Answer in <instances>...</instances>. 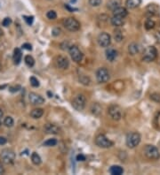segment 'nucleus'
<instances>
[{
    "instance_id": "f257e3e1",
    "label": "nucleus",
    "mask_w": 160,
    "mask_h": 175,
    "mask_svg": "<svg viewBox=\"0 0 160 175\" xmlns=\"http://www.w3.org/2000/svg\"><path fill=\"white\" fill-rule=\"evenodd\" d=\"M141 135L137 132H132L127 135L126 136V140H125V142H126V146L130 149H133L136 146H138L141 142Z\"/></svg>"
},
{
    "instance_id": "f03ea898",
    "label": "nucleus",
    "mask_w": 160,
    "mask_h": 175,
    "mask_svg": "<svg viewBox=\"0 0 160 175\" xmlns=\"http://www.w3.org/2000/svg\"><path fill=\"white\" fill-rule=\"evenodd\" d=\"M15 153L13 149H5L1 151L0 157L3 163L6 164V165H11L14 162L15 160Z\"/></svg>"
},
{
    "instance_id": "7ed1b4c3",
    "label": "nucleus",
    "mask_w": 160,
    "mask_h": 175,
    "mask_svg": "<svg viewBox=\"0 0 160 175\" xmlns=\"http://www.w3.org/2000/svg\"><path fill=\"white\" fill-rule=\"evenodd\" d=\"M158 57V51L154 46L147 47L142 54V60L145 62H152Z\"/></svg>"
},
{
    "instance_id": "20e7f679",
    "label": "nucleus",
    "mask_w": 160,
    "mask_h": 175,
    "mask_svg": "<svg viewBox=\"0 0 160 175\" xmlns=\"http://www.w3.org/2000/svg\"><path fill=\"white\" fill-rule=\"evenodd\" d=\"M144 155L151 160H158L160 157L159 150L154 145H147L144 149Z\"/></svg>"
},
{
    "instance_id": "39448f33",
    "label": "nucleus",
    "mask_w": 160,
    "mask_h": 175,
    "mask_svg": "<svg viewBox=\"0 0 160 175\" xmlns=\"http://www.w3.org/2000/svg\"><path fill=\"white\" fill-rule=\"evenodd\" d=\"M63 26L66 29H68L69 31H71V32H76V31L79 30L80 27H81L79 21L77 19H76L75 18H72V17L65 19L63 21Z\"/></svg>"
},
{
    "instance_id": "423d86ee",
    "label": "nucleus",
    "mask_w": 160,
    "mask_h": 175,
    "mask_svg": "<svg viewBox=\"0 0 160 175\" xmlns=\"http://www.w3.org/2000/svg\"><path fill=\"white\" fill-rule=\"evenodd\" d=\"M72 106L73 108L76 109V111H83L84 108L85 107V103H86V98L84 95L79 94L77 96H76L72 100Z\"/></svg>"
},
{
    "instance_id": "0eeeda50",
    "label": "nucleus",
    "mask_w": 160,
    "mask_h": 175,
    "mask_svg": "<svg viewBox=\"0 0 160 175\" xmlns=\"http://www.w3.org/2000/svg\"><path fill=\"white\" fill-rule=\"evenodd\" d=\"M110 79V73L109 71L104 68V67H102V68H99L96 72V80L99 83H105L107 82H109Z\"/></svg>"
},
{
    "instance_id": "6e6552de",
    "label": "nucleus",
    "mask_w": 160,
    "mask_h": 175,
    "mask_svg": "<svg viewBox=\"0 0 160 175\" xmlns=\"http://www.w3.org/2000/svg\"><path fill=\"white\" fill-rule=\"evenodd\" d=\"M69 55L71 57V58L73 59V61H75L76 63L82 61L84 54H83V52L79 50V48L77 46L71 45L70 48H69Z\"/></svg>"
},
{
    "instance_id": "1a4fd4ad",
    "label": "nucleus",
    "mask_w": 160,
    "mask_h": 175,
    "mask_svg": "<svg viewBox=\"0 0 160 175\" xmlns=\"http://www.w3.org/2000/svg\"><path fill=\"white\" fill-rule=\"evenodd\" d=\"M95 143L97 146L103 149H108L113 146V142L107 138L104 135H99L95 139Z\"/></svg>"
},
{
    "instance_id": "9d476101",
    "label": "nucleus",
    "mask_w": 160,
    "mask_h": 175,
    "mask_svg": "<svg viewBox=\"0 0 160 175\" xmlns=\"http://www.w3.org/2000/svg\"><path fill=\"white\" fill-rule=\"evenodd\" d=\"M109 115L113 120H119L122 118V110L121 108L117 105V104H112L110 106L109 111H108Z\"/></svg>"
},
{
    "instance_id": "9b49d317",
    "label": "nucleus",
    "mask_w": 160,
    "mask_h": 175,
    "mask_svg": "<svg viewBox=\"0 0 160 175\" xmlns=\"http://www.w3.org/2000/svg\"><path fill=\"white\" fill-rule=\"evenodd\" d=\"M98 44L101 47H103V48H107L110 45V43H111V37L106 33V32H102L99 35L98 37Z\"/></svg>"
},
{
    "instance_id": "f8f14e48",
    "label": "nucleus",
    "mask_w": 160,
    "mask_h": 175,
    "mask_svg": "<svg viewBox=\"0 0 160 175\" xmlns=\"http://www.w3.org/2000/svg\"><path fill=\"white\" fill-rule=\"evenodd\" d=\"M28 100L30 102V103L34 104V105H39V104H43L45 103V98L43 96H41L40 95H38L37 93L31 92L28 95Z\"/></svg>"
},
{
    "instance_id": "ddd939ff",
    "label": "nucleus",
    "mask_w": 160,
    "mask_h": 175,
    "mask_svg": "<svg viewBox=\"0 0 160 175\" xmlns=\"http://www.w3.org/2000/svg\"><path fill=\"white\" fill-rule=\"evenodd\" d=\"M55 64H56V66L58 68L65 70L69 65V61L64 56H58L55 59Z\"/></svg>"
},
{
    "instance_id": "4468645a",
    "label": "nucleus",
    "mask_w": 160,
    "mask_h": 175,
    "mask_svg": "<svg viewBox=\"0 0 160 175\" xmlns=\"http://www.w3.org/2000/svg\"><path fill=\"white\" fill-rule=\"evenodd\" d=\"M44 130L47 134H52V135H57L61 131L60 128L55 124H47L44 127Z\"/></svg>"
},
{
    "instance_id": "2eb2a0df",
    "label": "nucleus",
    "mask_w": 160,
    "mask_h": 175,
    "mask_svg": "<svg viewBox=\"0 0 160 175\" xmlns=\"http://www.w3.org/2000/svg\"><path fill=\"white\" fill-rule=\"evenodd\" d=\"M147 11V14L150 16H154V15H158L159 13V7L155 5V4H151L147 6L146 8Z\"/></svg>"
},
{
    "instance_id": "dca6fc26",
    "label": "nucleus",
    "mask_w": 160,
    "mask_h": 175,
    "mask_svg": "<svg viewBox=\"0 0 160 175\" xmlns=\"http://www.w3.org/2000/svg\"><path fill=\"white\" fill-rule=\"evenodd\" d=\"M106 58H107V59L109 61L113 62L114 60L117 58V51L115 49H112V48L107 49V51H106Z\"/></svg>"
},
{
    "instance_id": "f3484780",
    "label": "nucleus",
    "mask_w": 160,
    "mask_h": 175,
    "mask_svg": "<svg viewBox=\"0 0 160 175\" xmlns=\"http://www.w3.org/2000/svg\"><path fill=\"white\" fill-rule=\"evenodd\" d=\"M141 51V45L136 43H132L128 46V52L131 55H136Z\"/></svg>"
},
{
    "instance_id": "a211bd4d",
    "label": "nucleus",
    "mask_w": 160,
    "mask_h": 175,
    "mask_svg": "<svg viewBox=\"0 0 160 175\" xmlns=\"http://www.w3.org/2000/svg\"><path fill=\"white\" fill-rule=\"evenodd\" d=\"M113 12V14L115 16H118V17H122V18H125L128 14V12H127V9L125 8V7H122V6H119L117 8L112 11Z\"/></svg>"
},
{
    "instance_id": "6ab92c4d",
    "label": "nucleus",
    "mask_w": 160,
    "mask_h": 175,
    "mask_svg": "<svg viewBox=\"0 0 160 175\" xmlns=\"http://www.w3.org/2000/svg\"><path fill=\"white\" fill-rule=\"evenodd\" d=\"M110 22H111L112 26L116 27V28H119V27H121V26H123L125 24V18L114 15L113 17L111 18V19H110Z\"/></svg>"
},
{
    "instance_id": "aec40b11",
    "label": "nucleus",
    "mask_w": 160,
    "mask_h": 175,
    "mask_svg": "<svg viewBox=\"0 0 160 175\" xmlns=\"http://www.w3.org/2000/svg\"><path fill=\"white\" fill-rule=\"evenodd\" d=\"M121 5H122V0H110L107 3V7L110 11H114L116 8L121 6Z\"/></svg>"
},
{
    "instance_id": "412c9836",
    "label": "nucleus",
    "mask_w": 160,
    "mask_h": 175,
    "mask_svg": "<svg viewBox=\"0 0 160 175\" xmlns=\"http://www.w3.org/2000/svg\"><path fill=\"white\" fill-rule=\"evenodd\" d=\"M13 58V62L15 65H19L20 63L21 58H22V52H21L20 49H19V48L14 49Z\"/></svg>"
},
{
    "instance_id": "4be33fe9",
    "label": "nucleus",
    "mask_w": 160,
    "mask_h": 175,
    "mask_svg": "<svg viewBox=\"0 0 160 175\" xmlns=\"http://www.w3.org/2000/svg\"><path fill=\"white\" fill-rule=\"evenodd\" d=\"M141 4V0H126L125 6L128 9H134Z\"/></svg>"
},
{
    "instance_id": "5701e85b",
    "label": "nucleus",
    "mask_w": 160,
    "mask_h": 175,
    "mask_svg": "<svg viewBox=\"0 0 160 175\" xmlns=\"http://www.w3.org/2000/svg\"><path fill=\"white\" fill-rule=\"evenodd\" d=\"M44 114V110L41 109V108H37V109H34L32 110L31 112H30V116L31 118L37 120V119H40Z\"/></svg>"
},
{
    "instance_id": "b1692460",
    "label": "nucleus",
    "mask_w": 160,
    "mask_h": 175,
    "mask_svg": "<svg viewBox=\"0 0 160 175\" xmlns=\"http://www.w3.org/2000/svg\"><path fill=\"white\" fill-rule=\"evenodd\" d=\"M110 173L113 175H121L124 173V169L119 166H113L110 167Z\"/></svg>"
},
{
    "instance_id": "393cba45",
    "label": "nucleus",
    "mask_w": 160,
    "mask_h": 175,
    "mask_svg": "<svg viewBox=\"0 0 160 175\" xmlns=\"http://www.w3.org/2000/svg\"><path fill=\"white\" fill-rule=\"evenodd\" d=\"M91 111H92V113L96 115V116H99L102 112V107L100 104H98L97 103H94L91 107Z\"/></svg>"
},
{
    "instance_id": "a878e982",
    "label": "nucleus",
    "mask_w": 160,
    "mask_h": 175,
    "mask_svg": "<svg viewBox=\"0 0 160 175\" xmlns=\"http://www.w3.org/2000/svg\"><path fill=\"white\" fill-rule=\"evenodd\" d=\"M31 161H32V163L34 164V165H36V166H38V165H40L41 164V157L40 156L38 155L37 152H33L32 154H31Z\"/></svg>"
},
{
    "instance_id": "bb28decb",
    "label": "nucleus",
    "mask_w": 160,
    "mask_h": 175,
    "mask_svg": "<svg viewBox=\"0 0 160 175\" xmlns=\"http://www.w3.org/2000/svg\"><path fill=\"white\" fill-rule=\"evenodd\" d=\"M114 38H115V40L117 41V42H121L123 40V38H124V36H123V33L122 31L120 30V29H116L115 30V32H114Z\"/></svg>"
},
{
    "instance_id": "cd10ccee",
    "label": "nucleus",
    "mask_w": 160,
    "mask_h": 175,
    "mask_svg": "<svg viewBox=\"0 0 160 175\" xmlns=\"http://www.w3.org/2000/svg\"><path fill=\"white\" fill-rule=\"evenodd\" d=\"M24 61H25L26 65H27L28 66H29V67H32V66L35 65V59L29 55H27L24 58Z\"/></svg>"
},
{
    "instance_id": "c85d7f7f",
    "label": "nucleus",
    "mask_w": 160,
    "mask_h": 175,
    "mask_svg": "<svg viewBox=\"0 0 160 175\" xmlns=\"http://www.w3.org/2000/svg\"><path fill=\"white\" fill-rule=\"evenodd\" d=\"M13 124H14V121H13V119L12 118V117H6V118H5V120H4V125L6 127V128H12L13 126Z\"/></svg>"
},
{
    "instance_id": "c756f323",
    "label": "nucleus",
    "mask_w": 160,
    "mask_h": 175,
    "mask_svg": "<svg viewBox=\"0 0 160 175\" xmlns=\"http://www.w3.org/2000/svg\"><path fill=\"white\" fill-rule=\"evenodd\" d=\"M155 25H156L155 21L153 19H151V18H149L146 20V22H145V28L147 30H151V29H152L155 27Z\"/></svg>"
},
{
    "instance_id": "7c9ffc66",
    "label": "nucleus",
    "mask_w": 160,
    "mask_h": 175,
    "mask_svg": "<svg viewBox=\"0 0 160 175\" xmlns=\"http://www.w3.org/2000/svg\"><path fill=\"white\" fill-rule=\"evenodd\" d=\"M57 140L54 138H52V139H48L47 141L45 142V143H44V145L45 146H47V147H52V146H55L57 144Z\"/></svg>"
},
{
    "instance_id": "2f4dec72",
    "label": "nucleus",
    "mask_w": 160,
    "mask_h": 175,
    "mask_svg": "<svg viewBox=\"0 0 160 175\" xmlns=\"http://www.w3.org/2000/svg\"><path fill=\"white\" fill-rule=\"evenodd\" d=\"M79 82L82 83V84H84V85H89L90 84V78L89 77H87V76H85V75H79Z\"/></svg>"
},
{
    "instance_id": "473e14b6",
    "label": "nucleus",
    "mask_w": 160,
    "mask_h": 175,
    "mask_svg": "<svg viewBox=\"0 0 160 175\" xmlns=\"http://www.w3.org/2000/svg\"><path fill=\"white\" fill-rule=\"evenodd\" d=\"M47 17L49 19H55L57 18V13L55 12V11H54V10L48 11L47 13Z\"/></svg>"
},
{
    "instance_id": "72a5a7b5",
    "label": "nucleus",
    "mask_w": 160,
    "mask_h": 175,
    "mask_svg": "<svg viewBox=\"0 0 160 175\" xmlns=\"http://www.w3.org/2000/svg\"><path fill=\"white\" fill-rule=\"evenodd\" d=\"M151 99L152 101L160 103V94L158 93H153L151 95Z\"/></svg>"
},
{
    "instance_id": "f704fd0d",
    "label": "nucleus",
    "mask_w": 160,
    "mask_h": 175,
    "mask_svg": "<svg viewBox=\"0 0 160 175\" xmlns=\"http://www.w3.org/2000/svg\"><path fill=\"white\" fill-rule=\"evenodd\" d=\"M29 82H30L31 86H32V87H34V88H37V87L39 86V82H38V80L36 78V77H34V76L30 77Z\"/></svg>"
},
{
    "instance_id": "c9c22d12",
    "label": "nucleus",
    "mask_w": 160,
    "mask_h": 175,
    "mask_svg": "<svg viewBox=\"0 0 160 175\" xmlns=\"http://www.w3.org/2000/svg\"><path fill=\"white\" fill-rule=\"evenodd\" d=\"M102 3V0H89V5L94 7H97V6L101 5Z\"/></svg>"
},
{
    "instance_id": "e433bc0d",
    "label": "nucleus",
    "mask_w": 160,
    "mask_h": 175,
    "mask_svg": "<svg viewBox=\"0 0 160 175\" xmlns=\"http://www.w3.org/2000/svg\"><path fill=\"white\" fill-rule=\"evenodd\" d=\"M23 19H24V20L27 22V24L28 25H31L32 23H33V20H34V17L33 16H23Z\"/></svg>"
},
{
    "instance_id": "4c0bfd02",
    "label": "nucleus",
    "mask_w": 160,
    "mask_h": 175,
    "mask_svg": "<svg viewBox=\"0 0 160 175\" xmlns=\"http://www.w3.org/2000/svg\"><path fill=\"white\" fill-rule=\"evenodd\" d=\"M11 23H12V19L10 18H5L4 20L2 21V25L4 27H8V26L11 25Z\"/></svg>"
},
{
    "instance_id": "58836bf2",
    "label": "nucleus",
    "mask_w": 160,
    "mask_h": 175,
    "mask_svg": "<svg viewBox=\"0 0 160 175\" xmlns=\"http://www.w3.org/2000/svg\"><path fill=\"white\" fill-rule=\"evenodd\" d=\"M61 33V30L59 28H55L53 29V36H54V37L60 36Z\"/></svg>"
},
{
    "instance_id": "ea45409f",
    "label": "nucleus",
    "mask_w": 160,
    "mask_h": 175,
    "mask_svg": "<svg viewBox=\"0 0 160 175\" xmlns=\"http://www.w3.org/2000/svg\"><path fill=\"white\" fill-rule=\"evenodd\" d=\"M20 89V86H19V85H17V86H14V87H10L9 88V90L12 93L17 92V91H19Z\"/></svg>"
},
{
    "instance_id": "a19ab883",
    "label": "nucleus",
    "mask_w": 160,
    "mask_h": 175,
    "mask_svg": "<svg viewBox=\"0 0 160 175\" xmlns=\"http://www.w3.org/2000/svg\"><path fill=\"white\" fill-rule=\"evenodd\" d=\"M7 142V139L5 136H0V146H3L5 144H6Z\"/></svg>"
},
{
    "instance_id": "79ce46f5",
    "label": "nucleus",
    "mask_w": 160,
    "mask_h": 175,
    "mask_svg": "<svg viewBox=\"0 0 160 175\" xmlns=\"http://www.w3.org/2000/svg\"><path fill=\"white\" fill-rule=\"evenodd\" d=\"M22 48L27 50V51H31L32 50V46H31L30 44H22Z\"/></svg>"
},
{
    "instance_id": "37998d69",
    "label": "nucleus",
    "mask_w": 160,
    "mask_h": 175,
    "mask_svg": "<svg viewBox=\"0 0 160 175\" xmlns=\"http://www.w3.org/2000/svg\"><path fill=\"white\" fill-rule=\"evenodd\" d=\"M76 160H77V161H85V157L84 155L80 154V155H78V156L76 157Z\"/></svg>"
},
{
    "instance_id": "c03bdc74",
    "label": "nucleus",
    "mask_w": 160,
    "mask_h": 175,
    "mask_svg": "<svg viewBox=\"0 0 160 175\" xmlns=\"http://www.w3.org/2000/svg\"><path fill=\"white\" fill-rule=\"evenodd\" d=\"M155 37H156L157 42L160 44V32H157V33H156V35H155Z\"/></svg>"
},
{
    "instance_id": "a18cd8bd",
    "label": "nucleus",
    "mask_w": 160,
    "mask_h": 175,
    "mask_svg": "<svg viewBox=\"0 0 160 175\" xmlns=\"http://www.w3.org/2000/svg\"><path fill=\"white\" fill-rule=\"evenodd\" d=\"M65 8L66 9H68L69 12H73V11H76V9H75V8H72V7H70L69 5H65Z\"/></svg>"
},
{
    "instance_id": "49530a36",
    "label": "nucleus",
    "mask_w": 160,
    "mask_h": 175,
    "mask_svg": "<svg viewBox=\"0 0 160 175\" xmlns=\"http://www.w3.org/2000/svg\"><path fill=\"white\" fill-rule=\"evenodd\" d=\"M5 173V169H4V167L2 166V164L0 163V174H3Z\"/></svg>"
},
{
    "instance_id": "de8ad7c7",
    "label": "nucleus",
    "mask_w": 160,
    "mask_h": 175,
    "mask_svg": "<svg viewBox=\"0 0 160 175\" xmlns=\"http://www.w3.org/2000/svg\"><path fill=\"white\" fill-rule=\"evenodd\" d=\"M3 115H4V112H3V111L0 109V120H1V119L3 118Z\"/></svg>"
},
{
    "instance_id": "09e8293b",
    "label": "nucleus",
    "mask_w": 160,
    "mask_h": 175,
    "mask_svg": "<svg viewBox=\"0 0 160 175\" xmlns=\"http://www.w3.org/2000/svg\"><path fill=\"white\" fill-rule=\"evenodd\" d=\"M2 35H3V31H2V30H1V28H0V37H1Z\"/></svg>"
},
{
    "instance_id": "8fccbe9b",
    "label": "nucleus",
    "mask_w": 160,
    "mask_h": 175,
    "mask_svg": "<svg viewBox=\"0 0 160 175\" xmlns=\"http://www.w3.org/2000/svg\"><path fill=\"white\" fill-rule=\"evenodd\" d=\"M76 0H71V2H72V3H76Z\"/></svg>"
},
{
    "instance_id": "3c124183",
    "label": "nucleus",
    "mask_w": 160,
    "mask_h": 175,
    "mask_svg": "<svg viewBox=\"0 0 160 175\" xmlns=\"http://www.w3.org/2000/svg\"><path fill=\"white\" fill-rule=\"evenodd\" d=\"M1 68H2V65H1V62H0V70H1Z\"/></svg>"
}]
</instances>
